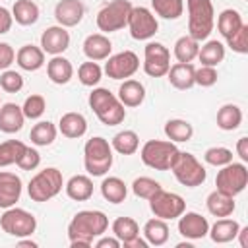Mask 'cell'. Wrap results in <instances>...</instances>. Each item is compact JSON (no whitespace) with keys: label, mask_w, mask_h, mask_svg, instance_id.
Segmentation results:
<instances>
[{"label":"cell","mask_w":248,"mask_h":248,"mask_svg":"<svg viewBox=\"0 0 248 248\" xmlns=\"http://www.w3.org/2000/svg\"><path fill=\"white\" fill-rule=\"evenodd\" d=\"M108 229V217L99 209H83L74 215L68 225V236L72 248H89L95 238Z\"/></svg>","instance_id":"1"},{"label":"cell","mask_w":248,"mask_h":248,"mask_svg":"<svg viewBox=\"0 0 248 248\" xmlns=\"http://www.w3.org/2000/svg\"><path fill=\"white\" fill-rule=\"evenodd\" d=\"M89 107L105 126H116L126 118V108L114 93L105 87H95L89 93Z\"/></svg>","instance_id":"2"},{"label":"cell","mask_w":248,"mask_h":248,"mask_svg":"<svg viewBox=\"0 0 248 248\" xmlns=\"http://www.w3.org/2000/svg\"><path fill=\"white\" fill-rule=\"evenodd\" d=\"M112 161H114L112 145L105 138L95 136V138L85 141V145H83V165H85V170L91 176L107 174L112 167Z\"/></svg>","instance_id":"3"},{"label":"cell","mask_w":248,"mask_h":248,"mask_svg":"<svg viewBox=\"0 0 248 248\" xmlns=\"http://www.w3.org/2000/svg\"><path fill=\"white\" fill-rule=\"evenodd\" d=\"M188 10V35L196 41H205L215 23L211 0H186Z\"/></svg>","instance_id":"4"},{"label":"cell","mask_w":248,"mask_h":248,"mask_svg":"<svg viewBox=\"0 0 248 248\" xmlns=\"http://www.w3.org/2000/svg\"><path fill=\"white\" fill-rule=\"evenodd\" d=\"M178 151L180 149L170 140H149V141L143 143V147L140 151V157H141L143 165H147L149 169L170 170Z\"/></svg>","instance_id":"5"},{"label":"cell","mask_w":248,"mask_h":248,"mask_svg":"<svg viewBox=\"0 0 248 248\" xmlns=\"http://www.w3.org/2000/svg\"><path fill=\"white\" fill-rule=\"evenodd\" d=\"M62 186H64L62 172L56 167H46V169L39 170L29 180L27 194L33 202H48V200H52L54 196L60 194Z\"/></svg>","instance_id":"6"},{"label":"cell","mask_w":248,"mask_h":248,"mask_svg":"<svg viewBox=\"0 0 248 248\" xmlns=\"http://www.w3.org/2000/svg\"><path fill=\"white\" fill-rule=\"evenodd\" d=\"M174 178L182 184V186H188V188H196V186H202L207 178V170L205 167L196 159V155L188 153V151H178L172 167H170Z\"/></svg>","instance_id":"7"},{"label":"cell","mask_w":248,"mask_h":248,"mask_svg":"<svg viewBox=\"0 0 248 248\" xmlns=\"http://www.w3.org/2000/svg\"><path fill=\"white\" fill-rule=\"evenodd\" d=\"M221 170L215 176V186L219 192L227 194V196H238L240 192H244L246 184H248V169L244 163H227L223 167H219Z\"/></svg>","instance_id":"8"},{"label":"cell","mask_w":248,"mask_h":248,"mask_svg":"<svg viewBox=\"0 0 248 248\" xmlns=\"http://www.w3.org/2000/svg\"><path fill=\"white\" fill-rule=\"evenodd\" d=\"M0 227L4 232H8L10 236L16 238H23V236H31L37 229V219L33 213H29L27 209L21 207H8L2 217H0Z\"/></svg>","instance_id":"9"},{"label":"cell","mask_w":248,"mask_h":248,"mask_svg":"<svg viewBox=\"0 0 248 248\" xmlns=\"http://www.w3.org/2000/svg\"><path fill=\"white\" fill-rule=\"evenodd\" d=\"M132 10L130 0H112L97 12V27L103 33H114L128 23V14Z\"/></svg>","instance_id":"10"},{"label":"cell","mask_w":248,"mask_h":248,"mask_svg":"<svg viewBox=\"0 0 248 248\" xmlns=\"http://www.w3.org/2000/svg\"><path fill=\"white\" fill-rule=\"evenodd\" d=\"M149 207L155 217L170 221V219H178L186 211V202L182 200V196L161 188L149 198Z\"/></svg>","instance_id":"11"},{"label":"cell","mask_w":248,"mask_h":248,"mask_svg":"<svg viewBox=\"0 0 248 248\" xmlns=\"http://www.w3.org/2000/svg\"><path fill=\"white\" fill-rule=\"evenodd\" d=\"M126 25L130 29L132 39H136V41H147L159 29V21L153 16V12L149 8H143V6H132Z\"/></svg>","instance_id":"12"},{"label":"cell","mask_w":248,"mask_h":248,"mask_svg":"<svg viewBox=\"0 0 248 248\" xmlns=\"http://www.w3.org/2000/svg\"><path fill=\"white\" fill-rule=\"evenodd\" d=\"M170 68V52L163 43H147L143 48V72L151 78L167 76Z\"/></svg>","instance_id":"13"},{"label":"cell","mask_w":248,"mask_h":248,"mask_svg":"<svg viewBox=\"0 0 248 248\" xmlns=\"http://www.w3.org/2000/svg\"><path fill=\"white\" fill-rule=\"evenodd\" d=\"M140 70V58L134 50H122L107 58L105 74L110 79H128Z\"/></svg>","instance_id":"14"},{"label":"cell","mask_w":248,"mask_h":248,"mask_svg":"<svg viewBox=\"0 0 248 248\" xmlns=\"http://www.w3.org/2000/svg\"><path fill=\"white\" fill-rule=\"evenodd\" d=\"M68 46H70V33L66 31V27L52 25V27H46L43 31V35H41V48H43V52L58 56Z\"/></svg>","instance_id":"15"},{"label":"cell","mask_w":248,"mask_h":248,"mask_svg":"<svg viewBox=\"0 0 248 248\" xmlns=\"http://www.w3.org/2000/svg\"><path fill=\"white\" fill-rule=\"evenodd\" d=\"M207 231H209V221L196 211H186L178 217V232L184 238L198 240L207 236Z\"/></svg>","instance_id":"16"},{"label":"cell","mask_w":248,"mask_h":248,"mask_svg":"<svg viewBox=\"0 0 248 248\" xmlns=\"http://www.w3.org/2000/svg\"><path fill=\"white\" fill-rule=\"evenodd\" d=\"M21 178L16 172L0 170V207H14L21 198Z\"/></svg>","instance_id":"17"},{"label":"cell","mask_w":248,"mask_h":248,"mask_svg":"<svg viewBox=\"0 0 248 248\" xmlns=\"http://www.w3.org/2000/svg\"><path fill=\"white\" fill-rule=\"evenodd\" d=\"M85 16V6L81 0H60L54 6V17L62 27H76Z\"/></svg>","instance_id":"18"},{"label":"cell","mask_w":248,"mask_h":248,"mask_svg":"<svg viewBox=\"0 0 248 248\" xmlns=\"http://www.w3.org/2000/svg\"><path fill=\"white\" fill-rule=\"evenodd\" d=\"M110 50H112V43L105 33L87 35L83 41V54L93 62L107 60L110 56Z\"/></svg>","instance_id":"19"},{"label":"cell","mask_w":248,"mask_h":248,"mask_svg":"<svg viewBox=\"0 0 248 248\" xmlns=\"http://www.w3.org/2000/svg\"><path fill=\"white\" fill-rule=\"evenodd\" d=\"M25 114L19 105L16 103H4L0 105V130L4 134H16L23 128Z\"/></svg>","instance_id":"20"},{"label":"cell","mask_w":248,"mask_h":248,"mask_svg":"<svg viewBox=\"0 0 248 248\" xmlns=\"http://www.w3.org/2000/svg\"><path fill=\"white\" fill-rule=\"evenodd\" d=\"M194 72L196 68L192 66V62H176L169 68L167 76H169V81L174 89H180V91H186L190 87L196 85L194 81Z\"/></svg>","instance_id":"21"},{"label":"cell","mask_w":248,"mask_h":248,"mask_svg":"<svg viewBox=\"0 0 248 248\" xmlns=\"http://www.w3.org/2000/svg\"><path fill=\"white\" fill-rule=\"evenodd\" d=\"M16 62L21 70L25 72H37L39 68H43L45 64V52L41 46L35 45H23L17 52H16Z\"/></svg>","instance_id":"22"},{"label":"cell","mask_w":248,"mask_h":248,"mask_svg":"<svg viewBox=\"0 0 248 248\" xmlns=\"http://www.w3.org/2000/svg\"><path fill=\"white\" fill-rule=\"evenodd\" d=\"M58 130L64 138L78 140L87 132V120L81 112H66V114L60 116Z\"/></svg>","instance_id":"23"},{"label":"cell","mask_w":248,"mask_h":248,"mask_svg":"<svg viewBox=\"0 0 248 248\" xmlns=\"http://www.w3.org/2000/svg\"><path fill=\"white\" fill-rule=\"evenodd\" d=\"M46 76H48V79L52 81V83H56V85H64V83H68L70 79H72V76H74V66H72V62L68 60V58H64V56H52L48 62H46Z\"/></svg>","instance_id":"24"},{"label":"cell","mask_w":248,"mask_h":248,"mask_svg":"<svg viewBox=\"0 0 248 248\" xmlns=\"http://www.w3.org/2000/svg\"><path fill=\"white\" fill-rule=\"evenodd\" d=\"M238 229H240L238 221L229 219V217H221V219H217V221L209 227L207 234L211 236L213 242H217V244H227V242H231V240L236 238Z\"/></svg>","instance_id":"25"},{"label":"cell","mask_w":248,"mask_h":248,"mask_svg":"<svg viewBox=\"0 0 248 248\" xmlns=\"http://www.w3.org/2000/svg\"><path fill=\"white\" fill-rule=\"evenodd\" d=\"M145 99V87L138 79H124L118 87V101L124 107H140Z\"/></svg>","instance_id":"26"},{"label":"cell","mask_w":248,"mask_h":248,"mask_svg":"<svg viewBox=\"0 0 248 248\" xmlns=\"http://www.w3.org/2000/svg\"><path fill=\"white\" fill-rule=\"evenodd\" d=\"M205 205H207V211L213 215V217H229L232 215L236 203H234V198L232 196H227L219 190H213L207 200H205Z\"/></svg>","instance_id":"27"},{"label":"cell","mask_w":248,"mask_h":248,"mask_svg":"<svg viewBox=\"0 0 248 248\" xmlns=\"http://www.w3.org/2000/svg\"><path fill=\"white\" fill-rule=\"evenodd\" d=\"M66 194L70 200L85 202L93 196V180L85 174H76L66 182Z\"/></svg>","instance_id":"28"},{"label":"cell","mask_w":248,"mask_h":248,"mask_svg":"<svg viewBox=\"0 0 248 248\" xmlns=\"http://www.w3.org/2000/svg\"><path fill=\"white\" fill-rule=\"evenodd\" d=\"M143 236L151 246H163L169 240V225L165 219L153 217L143 225Z\"/></svg>","instance_id":"29"},{"label":"cell","mask_w":248,"mask_h":248,"mask_svg":"<svg viewBox=\"0 0 248 248\" xmlns=\"http://www.w3.org/2000/svg\"><path fill=\"white\" fill-rule=\"evenodd\" d=\"M165 136L172 141V143H182V141H190L194 136V126L188 120L182 118H170L165 124Z\"/></svg>","instance_id":"30"},{"label":"cell","mask_w":248,"mask_h":248,"mask_svg":"<svg viewBox=\"0 0 248 248\" xmlns=\"http://www.w3.org/2000/svg\"><path fill=\"white\" fill-rule=\"evenodd\" d=\"M101 194L110 203H122L128 196V186L118 176H107L101 182Z\"/></svg>","instance_id":"31"},{"label":"cell","mask_w":248,"mask_h":248,"mask_svg":"<svg viewBox=\"0 0 248 248\" xmlns=\"http://www.w3.org/2000/svg\"><path fill=\"white\" fill-rule=\"evenodd\" d=\"M242 122V110L238 105L227 103L217 110V126L225 132H232L240 126Z\"/></svg>","instance_id":"32"},{"label":"cell","mask_w":248,"mask_h":248,"mask_svg":"<svg viewBox=\"0 0 248 248\" xmlns=\"http://www.w3.org/2000/svg\"><path fill=\"white\" fill-rule=\"evenodd\" d=\"M39 6L33 0H16L12 8V17L19 25H33L39 19Z\"/></svg>","instance_id":"33"},{"label":"cell","mask_w":248,"mask_h":248,"mask_svg":"<svg viewBox=\"0 0 248 248\" xmlns=\"http://www.w3.org/2000/svg\"><path fill=\"white\" fill-rule=\"evenodd\" d=\"M225 58V45L221 41H207L203 46H200L198 50V60L202 62V66H219Z\"/></svg>","instance_id":"34"},{"label":"cell","mask_w":248,"mask_h":248,"mask_svg":"<svg viewBox=\"0 0 248 248\" xmlns=\"http://www.w3.org/2000/svg\"><path fill=\"white\" fill-rule=\"evenodd\" d=\"M56 134H58V130H56V126H54L52 122L41 120V122H37V124L31 128L29 140H31V143H35V145H39V147H46V145H50V143L56 140Z\"/></svg>","instance_id":"35"},{"label":"cell","mask_w":248,"mask_h":248,"mask_svg":"<svg viewBox=\"0 0 248 248\" xmlns=\"http://www.w3.org/2000/svg\"><path fill=\"white\" fill-rule=\"evenodd\" d=\"M110 145L120 155H134L138 151V147H140V138H138V134L134 130H122L112 138Z\"/></svg>","instance_id":"36"},{"label":"cell","mask_w":248,"mask_h":248,"mask_svg":"<svg viewBox=\"0 0 248 248\" xmlns=\"http://www.w3.org/2000/svg\"><path fill=\"white\" fill-rule=\"evenodd\" d=\"M112 234L120 240V244L140 236V225L132 217H118L112 223Z\"/></svg>","instance_id":"37"},{"label":"cell","mask_w":248,"mask_h":248,"mask_svg":"<svg viewBox=\"0 0 248 248\" xmlns=\"http://www.w3.org/2000/svg\"><path fill=\"white\" fill-rule=\"evenodd\" d=\"M242 23H244V21H242V16H240L236 10L229 8V10H223V12L219 14V17H217V31L227 39V37H231Z\"/></svg>","instance_id":"38"},{"label":"cell","mask_w":248,"mask_h":248,"mask_svg":"<svg viewBox=\"0 0 248 248\" xmlns=\"http://www.w3.org/2000/svg\"><path fill=\"white\" fill-rule=\"evenodd\" d=\"M151 8L163 19H178L184 12V0H151Z\"/></svg>","instance_id":"39"},{"label":"cell","mask_w":248,"mask_h":248,"mask_svg":"<svg viewBox=\"0 0 248 248\" xmlns=\"http://www.w3.org/2000/svg\"><path fill=\"white\" fill-rule=\"evenodd\" d=\"M198 50L200 41L192 39L190 35H184L174 43V56L178 62H192L194 58H198Z\"/></svg>","instance_id":"40"},{"label":"cell","mask_w":248,"mask_h":248,"mask_svg":"<svg viewBox=\"0 0 248 248\" xmlns=\"http://www.w3.org/2000/svg\"><path fill=\"white\" fill-rule=\"evenodd\" d=\"M25 143L19 140H8L0 143V167H8L19 161L21 153L25 151Z\"/></svg>","instance_id":"41"},{"label":"cell","mask_w":248,"mask_h":248,"mask_svg":"<svg viewBox=\"0 0 248 248\" xmlns=\"http://www.w3.org/2000/svg\"><path fill=\"white\" fill-rule=\"evenodd\" d=\"M101 78H103V70H101V66H99L97 62H93V60L83 62V64L78 68V79H79L81 85H85V87L97 85V83L101 81Z\"/></svg>","instance_id":"42"},{"label":"cell","mask_w":248,"mask_h":248,"mask_svg":"<svg viewBox=\"0 0 248 248\" xmlns=\"http://www.w3.org/2000/svg\"><path fill=\"white\" fill-rule=\"evenodd\" d=\"M157 190H161V184L155 178H149V176H138L132 182V192L141 200H149Z\"/></svg>","instance_id":"43"},{"label":"cell","mask_w":248,"mask_h":248,"mask_svg":"<svg viewBox=\"0 0 248 248\" xmlns=\"http://www.w3.org/2000/svg\"><path fill=\"white\" fill-rule=\"evenodd\" d=\"M203 159L211 167H223V165L232 161V151L229 147H223V145H213V147L205 149Z\"/></svg>","instance_id":"44"},{"label":"cell","mask_w":248,"mask_h":248,"mask_svg":"<svg viewBox=\"0 0 248 248\" xmlns=\"http://www.w3.org/2000/svg\"><path fill=\"white\" fill-rule=\"evenodd\" d=\"M45 108H46V101H45L43 95H29V97L25 99L23 107H21L25 118H31V120L41 118L43 112H45Z\"/></svg>","instance_id":"45"},{"label":"cell","mask_w":248,"mask_h":248,"mask_svg":"<svg viewBox=\"0 0 248 248\" xmlns=\"http://www.w3.org/2000/svg\"><path fill=\"white\" fill-rule=\"evenodd\" d=\"M227 45L232 52L238 54H246L248 52V25L242 23L231 37H227Z\"/></svg>","instance_id":"46"},{"label":"cell","mask_w":248,"mask_h":248,"mask_svg":"<svg viewBox=\"0 0 248 248\" xmlns=\"http://www.w3.org/2000/svg\"><path fill=\"white\" fill-rule=\"evenodd\" d=\"M0 87L6 93H17V91H21V87H23L21 74L16 72V70H4L2 76H0Z\"/></svg>","instance_id":"47"},{"label":"cell","mask_w":248,"mask_h":248,"mask_svg":"<svg viewBox=\"0 0 248 248\" xmlns=\"http://www.w3.org/2000/svg\"><path fill=\"white\" fill-rule=\"evenodd\" d=\"M217 70L213 68V66H202V68H198L196 72H194V81L198 83V85H202V87H211V85H215L217 83Z\"/></svg>","instance_id":"48"},{"label":"cell","mask_w":248,"mask_h":248,"mask_svg":"<svg viewBox=\"0 0 248 248\" xmlns=\"http://www.w3.org/2000/svg\"><path fill=\"white\" fill-rule=\"evenodd\" d=\"M21 170H35L39 165H41V155H39V151L37 149H33V147H25V151L21 153V157H19V161L16 163Z\"/></svg>","instance_id":"49"},{"label":"cell","mask_w":248,"mask_h":248,"mask_svg":"<svg viewBox=\"0 0 248 248\" xmlns=\"http://www.w3.org/2000/svg\"><path fill=\"white\" fill-rule=\"evenodd\" d=\"M16 60V50L8 43H0V70H8Z\"/></svg>","instance_id":"50"},{"label":"cell","mask_w":248,"mask_h":248,"mask_svg":"<svg viewBox=\"0 0 248 248\" xmlns=\"http://www.w3.org/2000/svg\"><path fill=\"white\" fill-rule=\"evenodd\" d=\"M12 23H14L12 12L6 10L4 6H0V35H2V33H8L10 27H12Z\"/></svg>","instance_id":"51"},{"label":"cell","mask_w":248,"mask_h":248,"mask_svg":"<svg viewBox=\"0 0 248 248\" xmlns=\"http://www.w3.org/2000/svg\"><path fill=\"white\" fill-rule=\"evenodd\" d=\"M120 240L116 236H99V240L95 242V248H120Z\"/></svg>","instance_id":"52"},{"label":"cell","mask_w":248,"mask_h":248,"mask_svg":"<svg viewBox=\"0 0 248 248\" xmlns=\"http://www.w3.org/2000/svg\"><path fill=\"white\" fill-rule=\"evenodd\" d=\"M236 153H238V157L242 159V163L248 161V138H246V136H242V138L236 141Z\"/></svg>","instance_id":"53"},{"label":"cell","mask_w":248,"mask_h":248,"mask_svg":"<svg viewBox=\"0 0 248 248\" xmlns=\"http://www.w3.org/2000/svg\"><path fill=\"white\" fill-rule=\"evenodd\" d=\"M122 246H124V248H147L149 244H147V240H145V238H140V236H136V238H132V240L124 242Z\"/></svg>","instance_id":"54"},{"label":"cell","mask_w":248,"mask_h":248,"mask_svg":"<svg viewBox=\"0 0 248 248\" xmlns=\"http://www.w3.org/2000/svg\"><path fill=\"white\" fill-rule=\"evenodd\" d=\"M236 236L240 238V246L242 248H248V227H240Z\"/></svg>","instance_id":"55"},{"label":"cell","mask_w":248,"mask_h":248,"mask_svg":"<svg viewBox=\"0 0 248 248\" xmlns=\"http://www.w3.org/2000/svg\"><path fill=\"white\" fill-rule=\"evenodd\" d=\"M17 244H19V246H31V248H37V242H35V240H19Z\"/></svg>","instance_id":"56"},{"label":"cell","mask_w":248,"mask_h":248,"mask_svg":"<svg viewBox=\"0 0 248 248\" xmlns=\"http://www.w3.org/2000/svg\"><path fill=\"white\" fill-rule=\"evenodd\" d=\"M0 105H2V99H0Z\"/></svg>","instance_id":"57"}]
</instances>
